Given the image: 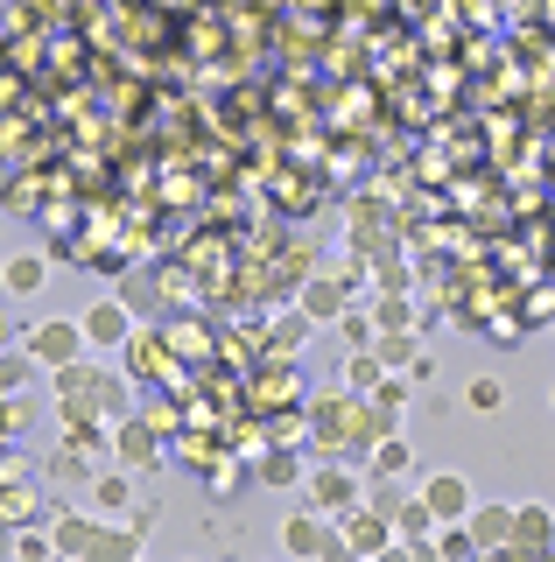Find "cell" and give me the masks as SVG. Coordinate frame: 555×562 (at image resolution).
<instances>
[{"mask_svg": "<svg viewBox=\"0 0 555 562\" xmlns=\"http://www.w3.org/2000/svg\"><path fill=\"white\" fill-rule=\"evenodd\" d=\"M8 562H57V541H49L43 527H22V535H14V549H8Z\"/></svg>", "mask_w": 555, "mask_h": 562, "instance_id": "cell-20", "label": "cell"}, {"mask_svg": "<svg viewBox=\"0 0 555 562\" xmlns=\"http://www.w3.org/2000/svg\"><path fill=\"white\" fill-rule=\"evenodd\" d=\"M422 506H429V514H437V520L450 527V520H464V514H472V485H464L457 471H437V479L422 485Z\"/></svg>", "mask_w": 555, "mask_h": 562, "instance_id": "cell-9", "label": "cell"}, {"mask_svg": "<svg viewBox=\"0 0 555 562\" xmlns=\"http://www.w3.org/2000/svg\"><path fill=\"white\" fill-rule=\"evenodd\" d=\"M296 303H303V316H309V324H338V316L352 310V303H344V289H338V281H309V289L296 295Z\"/></svg>", "mask_w": 555, "mask_h": 562, "instance_id": "cell-12", "label": "cell"}, {"mask_svg": "<svg viewBox=\"0 0 555 562\" xmlns=\"http://www.w3.org/2000/svg\"><path fill=\"white\" fill-rule=\"evenodd\" d=\"M408 471V443L401 436H380V450H373V479H401Z\"/></svg>", "mask_w": 555, "mask_h": 562, "instance_id": "cell-21", "label": "cell"}, {"mask_svg": "<svg viewBox=\"0 0 555 562\" xmlns=\"http://www.w3.org/2000/svg\"><path fill=\"white\" fill-rule=\"evenodd\" d=\"M92 535H99V514H78V506H49V541H57V555H78V562H84Z\"/></svg>", "mask_w": 555, "mask_h": 562, "instance_id": "cell-8", "label": "cell"}, {"mask_svg": "<svg viewBox=\"0 0 555 562\" xmlns=\"http://www.w3.org/2000/svg\"><path fill=\"white\" fill-rule=\"evenodd\" d=\"M429 527H443V520L429 514L422 499H415V506H394V535H401V541H415V549H429Z\"/></svg>", "mask_w": 555, "mask_h": 562, "instance_id": "cell-17", "label": "cell"}, {"mask_svg": "<svg viewBox=\"0 0 555 562\" xmlns=\"http://www.w3.org/2000/svg\"><path fill=\"white\" fill-rule=\"evenodd\" d=\"M373 351L387 359V373H394V366H415V359H422V351H415V338H401V330H387V338H380Z\"/></svg>", "mask_w": 555, "mask_h": 562, "instance_id": "cell-23", "label": "cell"}, {"mask_svg": "<svg viewBox=\"0 0 555 562\" xmlns=\"http://www.w3.org/2000/svg\"><path fill=\"white\" fill-rule=\"evenodd\" d=\"M120 351H127V380H148V366H162V338H148V330H134Z\"/></svg>", "mask_w": 555, "mask_h": 562, "instance_id": "cell-19", "label": "cell"}, {"mask_svg": "<svg viewBox=\"0 0 555 562\" xmlns=\"http://www.w3.org/2000/svg\"><path fill=\"white\" fill-rule=\"evenodd\" d=\"M92 506H99V514H106V520L134 514V471H127V464L99 471V479H92Z\"/></svg>", "mask_w": 555, "mask_h": 562, "instance_id": "cell-11", "label": "cell"}, {"mask_svg": "<svg viewBox=\"0 0 555 562\" xmlns=\"http://www.w3.org/2000/svg\"><path fill=\"white\" fill-rule=\"evenodd\" d=\"M0 289H8V295H36V289H43V260H36V254L8 260V268H0Z\"/></svg>", "mask_w": 555, "mask_h": 562, "instance_id": "cell-18", "label": "cell"}, {"mask_svg": "<svg viewBox=\"0 0 555 562\" xmlns=\"http://www.w3.org/2000/svg\"><path fill=\"white\" fill-rule=\"evenodd\" d=\"M148 527H155V514H141V506H134V520H106V514H99V535H92V549H84V562H141Z\"/></svg>", "mask_w": 555, "mask_h": 562, "instance_id": "cell-3", "label": "cell"}, {"mask_svg": "<svg viewBox=\"0 0 555 562\" xmlns=\"http://www.w3.org/2000/svg\"><path fill=\"white\" fill-rule=\"evenodd\" d=\"M22 345H29V359H36L43 373H64V366L92 359V338H84V324H78V316H49V324H36Z\"/></svg>", "mask_w": 555, "mask_h": 562, "instance_id": "cell-2", "label": "cell"}, {"mask_svg": "<svg viewBox=\"0 0 555 562\" xmlns=\"http://www.w3.org/2000/svg\"><path fill=\"white\" fill-rule=\"evenodd\" d=\"M513 541H520V549H548V541H555V520L542 514V506H513Z\"/></svg>", "mask_w": 555, "mask_h": 562, "instance_id": "cell-15", "label": "cell"}, {"mask_svg": "<svg viewBox=\"0 0 555 562\" xmlns=\"http://www.w3.org/2000/svg\"><path fill=\"white\" fill-rule=\"evenodd\" d=\"M352 422H359V394H352V386H344V394H324L317 408H309V429L324 436V450H344Z\"/></svg>", "mask_w": 555, "mask_h": 562, "instance_id": "cell-6", "label": "cell"}, {"mask_svg": "<svg viewBox=\"0 0 555 562\" xmlns=\"http://www.w3.org/2000/svg\"><path fill=\"white\" fill-rule=\"evenodd\" d=\"M309 492H317V506H324L331 520H344V514L359 506V479L344 471V457H338V464L324 457V471H309Z\"/></svg>", "mask_w": 555, "mask_h": 562, "instance_id": "cell-5", "label": "cell"}, {"mask_svg": "<svg viewBox=\"0 0 555 562\" xmlns=\"http://www.w3.org/2000/svg\"><path fill=\"white\" fill-rule=\"evenodd\" d=\"M464 527H472L478 549H492V541H513V506H472V514H464Z\"/></svg>", "mask_w": 555, "mask_h": 562, "instance_id": "cell-13", "label": "cell"}, {"mask_svg": "<svg viewBox=\"0 0 555 562\" xmlns=\"http://www.w3.org/2000/svg\"><path fill=\"white\" fill-rule=\"evenodd\" d=\"M338 324H344V338H352V351H366V345H373V316H359V310H344V316H338Z\"/></svg>", "mask_w": 555, "mask_h": 562, "instance_id": "cell-24", "label": "cell"}, {"mask_svg": "<svg viewBox=\"0 0 555 562\" xmlns=\"http://www.w3.org/2000/svg\"><path fill=\"white\" fill-rule=\"evenodd\" d=\"M338 527H344V541H352L359 555H380L387 541H401V535H394V514H359V506H352Z\"/></svg>", "mask_w": 555, "mask_h": 562, "instance_id": "cell-10", "label": "cell"}, {"mask_svg": "<svg viewBox=\"0 0 555 562\" xmlns=\"http://www.w3.org/2000/svg\"><path fill=\"white\" fill-rule=\"evenodd\" d=\"M162 450H169V443H162V422H155V415H127V422H113V464H127L134 479H155V471L169 464Z\"/></svg>", "mask_w": 555, "mask_h": 562, "instance_id": "cell-1", "label": "cell"}, {"mask_svg": "<svg viewBox=\"0 0 555 562\" xmlns=\"http://www.w3.org/2000/svg\"><path fill=\"white\" fill-rule=\"evenodd\" d=\"M380 380H387V359H380L373 345H366V351H352V359H344V386H352V394H373Z\"/></svg>", "mask_w": 555, "mask_h": 562, "instance_id": "cell-16", "label": "cell"}, {"mask_svg": "<svg viewBox=\"0 0 555 562\" xmlns=\"http://www.w3.org/2000/svg\"><path fill=\"white\" fill-rule=\"evenodd\" d=\"M57 562H78V555H57Z\"/></svg>", "mask_w": 555, "mask_h": 562, "instance_id": "cell-27", "label": "cell"}, {"mask_svg": "<svg viewBox=\"0 0 555 562\" xmlns=\"http://www.w3.org/2000/svg\"><path fill=\"white\" fill-rule=\"evenodd\" d=\"M499 401H507V394H499V380H472V408H478V415H492Z\"/></svg>", "mask_w": 555, "mask_h": 562, "instance_id": "cell-26", "label": "cell"}, {"mask_svg": "<svg viewBox=\"0 0 555 562\" xmlns=\"http://www.w3.org/2000/svg\"><path fill=\"white\" fill-rule=\"evenodd\" d=\"M29 373H36V359H29V345H22V351H8V359H0V394H14V386H29Z\"/></svg>", "mask_w": 555, "mask_h": 562, "instance_id": "cell-22", "label": "cell"}, {"mask_svg": "<svg viewBox=\"0 0 555 562\" xmlns=\"http://www.w3.org/2000/svg\"><path fill=\"white\" fill-rule=\"evenodd\" d=\"M260 485H274V492H288V485H303V457L296 450H268V457H260Z\"/></svg>", "mask_w": 555, "mask_h": 562, "instance_id": "cell-14", "label": "cell"}, {"mask_svg": "<svg viewBox=\"0 0 555 562\" xmlns=\"http://www.w3.org/2000/svg\"><path fill=\"white\" fill-rule=\"evenodd\" d=\"M78 324H84V338H92L99 351H120V345H127V338H134V310H127V303H120V295H99V303H92V310H84V316H78Z\"/></svg>", "mask_w": 555, "mask_h": 562, "instance_id": "cell-4", "label": "cell"}, {"mask_svg": "<svg viewBox=\"0 0 555 562\" xmlns=\"http://www.w3.org/2000/svg\"><path fill=\"white\" fill-rule=\"evenodd\" d=\"M303 324H309V316H282V324H274V351H296L303 345Z\"/></svg>", "mask_w": 555, "mask_h": 562, "instance_id": "cell-25", "label": "cell"}, {"mask_svg": "<svg viewBox=\"0 0 555 562\" xmlns=\"http://www.w3.org/2000/svg\"><path fill=\"white\" fill-rule=\"evenodd\" d=\"M324 541H331V514H288L282 520V555L288 562H317Z\"/></svg>", "mask_w": 555, "mask_h": 562, "instance_id": "cell-7", "label": "cell"}]
</instances>
